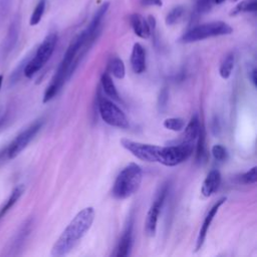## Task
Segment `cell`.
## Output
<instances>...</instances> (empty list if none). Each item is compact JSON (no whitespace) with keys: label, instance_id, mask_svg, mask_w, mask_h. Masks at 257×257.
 I'll return each mask as SVG.
<instances>
[{"label":"cell","instance_id":"17","mask_svg":"<svg viewBox=\"0 0 257 257\" xmlns=\"http://www.w3.org/2000/svg\"><path fill=\"white\" fill-rule=\"evenodd\" d=\"M100 83H101L104 93L107 96L111 97L112 99L119 100V94H118L117 89H116V87L112 81V78L108 72L102 73V75L100 77Z\"/></svg>","mask_w":257,"mask_h":257},{"label":"cell","instance_id":"33","mask_svg":"<svg viewBox=\"0 0 257 257\" xmlns=\"http://www.w3.org/2000/svg\"><path fill=\"white\" fill-rule=\"evenodd\" d=\"M212 133L215 135V136H218L219 133H220V123H219V120L217 117H215L212 121Z\"/></svg>","mask_w":257,"mask_h":257},{"label":"cell","instance_id":"2","mask_svg":"<svg viewBox=\"0 0 257 257\" xmlns=\"http://www.w3.org/2000/svg\"><path fill=\"white\" fill-rule=\"evenodd\" d=\"M142 181V168L136 163L128 164L117 175L112 187V196L118 200L130 198L140 189Z\"/></svg>","mask_w":257,"mask_h":257},{"label":"cell","instance_id":"30","mask_svg":"<svg viewBox=\"0 0 257 257\" xmlns=\"http://www.w3.org/2000/svg\"><path fill=\"white\" fill-rule=\"evenodd\" d=\"M12 0H0V25L6 19L10 8Z\"/></svg>","mask_w":257,"mask_h":257},{"label":"cell","instance_id":"13","mask_svg":"<svg viewBox=\"0 0 257 257\" xmlns=\"http://www.w3.org/2000/svg\"><path fill=\"white\" fill-rule=\"evenodd\" d=\"M109 8V2L108 1H105L103 2L99 7L98 9L95 11V13L93 14L88 26L86 27L85 31L87 33V35L89 37H93V38H96L97 34L99 33V30H100V25H101V21L103 19V17L105 16L107 10Z\"/></svg>","mask_w":257,"mask_h":257},{"label":"cell","instance_id":"16","mask_svg":"<svg viewBox=\"0 0 257 257\" xmlns=\"http://www.w3.org/2000/svg\"><path fill=\"white\" fill-rule=\"evenodd\" d=\"M200 126H201L200 118H199V116L197 114H194L191 117V119L188 122V124L185 126V132H184V136H183L182 142L194 145V143L197 140Z\"/></svg>","mask_w":257,"mask_h":257},{"label":"cell","instance_id":"28","mask_svg":"<svg viewBox=\"0 0 257 257\" xmlns=\"http://www.w3.org/2000/svg\"><path fill=\"white\" fill-rule=\"evenodd\" d=\"M213 0H197L195 13L197 15H203L208 13L213 5Z\"/></svg>","mask_w":257,"mask_h":257},{"label":"cell","instance_id":"35","mask_svg":"<svg viewBox=\"0 0 257 257\" xmlns=\"http://www.w3.org/2000/svg\"><path fill=\"white\" fill-rule=\"evenodd\" d=\"M225 0H213V2L215 3V4H221V3H223Z\"/></svg>","mask_w":257,"mask_h":257},{"label":"cell","instance_id":"19","mask_svg":"<svg viewBox=\"0 0 257 257\" xmlns=\"http://www.w3.org/2000/svg\"><path fill=\"white\" fill-rule=\"evenodd\" d=\"M197 146H196V161L197 163L203 162L206 157V131L204 124L201 123L199 134L197 137Z\"/></svg>","mask_w":257,"mask_h":257},{"label":"cell","instance_id":"14","mask_svg":"<svg viewBox=\"0 0 257 257\" xmlns=\"http://www.w3.org/2000/svg\"><path fill=\"white\" fill-rule=\"evenodd\" d=\"M130 24L137 36L143 39H147L151 36V27L148 20L139 13H133L130 15Z\"/></svg>","mask_w":257,"mask_h":257},{"label":"cell","instance_id":"15","mask_svg":"<svg viewBox=\"0 0 257 257\" xmlns=\"http://www.w3.org/2000/svg\"><path fill=\"white\" fill-rule=\"evenodd\" d=\"M221 184V174L218 170H212L209 172L207 177L205 178L202 188H201V193L204 197H210L216 191L219 189V186Z\"/></svg>","mask_w":257,"mask_h":257},{"label":"cell","instance_id":"27","mask_svg":"<svg viewBox=\"0 0 257 257\" xmlns=\"http://www.w3.org/2000/svg\"><path fill=\"white\" fill-rule=\"evenodd\" d=\"M211 154L216 161L225 162L228 159V151L222 145H214L211 149Z\"/></svg>","mask_w":257,"mask_h":257},{"label":"cell","instance_id":"34","mask_svg":"<svg viewBox=\"0 0 257 257\" xmlns=\"http://www.w3.org/2000/svg\"><path fill=\"white\" fill-rule=\"evenodd\" d=\"M249 78L254 86H256V68H253L249 72Z\"/></svg>","mask_w":257,"mask_h":257},{"label":"cell","instance_id":"36","mask_svg":"<svg viewBox=\"0 0 257 257\" xmlns=\"http://www.w3.org/2000/svg\"><path fill=\"white\" fill-rule=\"evenodd\" d=\"M2 81H3V76L0 74V87H1V85H2Z\"/></svg>","mask_w":257,"mask_h":257},{"label":"cell","instance_id":"10","mask_svg":"<svg viewBox=\"0 0 257 257\" xmlns=\"http://www.w3.org/2000/svg\"><path fill=\"white\" fill-rule=\"evenodd\" d=\"M226 201V197H222L220 198L212 207L211 209L209 210L208 214L206 215L205 219H204V222L200 228V231H199V234H198V238H197V241H196V251H199L204 242H205V239H206V236H207V233H208V230H209V227L214 219V217L216 216L219 208L224 204V202Z\"/></svg>","mask_w":257,"mask_h":257},{"label":"cell","instance_id":"3","mask_svg":"<svg viewBox=\"0 0 257 257\" xmlns=\"http://www.w3.org/2000/svg\"><path fill=\"white\" fill-rule=\"evenodd\" d=\"M232 32L233 28L228 23L223 21H213L196 25L190 28L187 32H185L182 35L180 40L184 43H191L211 37L228 35Z\"/></svg>","mask_w":257,"mask_h":257},{"label":"cell","instance_id":"32","mask_svg":"<svg viewBox=\"0 0 257 257\" xmlns=\"http://www.w3.org/2000/svg\"><path fill=\"white\" fill-rule=\"evenodd\" d=\"M141 4L143 6H158L161 7L163 5L162 0H141Z\"/></svg>","mask_w":257,"mask_h":257},{"label":"cell","instance_id":"1","mask_svg":"<svg viewBox=\"0 0 257 257\" xmlns=\"http://www.w3.org/2000/svg\"><path fill=\"white\" fill-rule=\"evenodd\" d=\"M94 215L92 207H86L78 212L55 241L51 249V255L60 257L68 254L90 229Z\"/></svg>","mask_w":257,"mask_h":257},{"label":"cell","instance_id":"21","mask_svg":"<svg viewBox=\"0 0 257 257\" xmlns=\"http://www.w3.org/2000/svg\"><path fill=\"white\" fill-rule=\"evenodd\" d=\"M234 63H235L234 54L232 52L226 54V56L223 58L219 67V73L223 79H228L230 77L234 69Z\"/></svg>","mask_w":257,"mask_h":257},{"label":"cell","instance_id":"18","mask_svg":"<svg viewBox=\"0 0 257 257\" xmlns=\"http://www.w3.org/2000/svg\"><path fill=\"white\" fill-rule=\"evenodd\" d=\"M24 190H25V188L23 185H18L13 189V191H12L11 195L9 196L8 200L6 201V203L0 208V219L2 217H4V215L15 205V203L19 200V198L24 193Z\"/></svg>","mask_w":257,"mask_h":257},{"label":"cell","instance_id":"9","mask_svg":"<svg viewBox=\"0 0 257 257\" xmlns=\"http://www.w3.org/2000/svg\"><path fill=\"white\" fill-rule=\"evenodd\" d=\"M20 32V19L18 16H15L11 21L6 36L3 39V42L0 47V57L5 58L15 47Z\"/></svg>","mask_w":257,"mask_h":257},{"label":"cell","instance_id":"26","mask_svg":"<svg viewBox=\"0 0 257 257\" xmlns=\"http://www.w3.org/2000/svg\"><path fill=\"white\" fill-rule=\"evenodd\" d=\"M163 125L170 131L180 132L185 127V120L181 117H168L164 120Z\"/></svg>","mask_w":257,"mask_h":257},{"label":"cell","instance_id":"12","mask_svg":"<svg viewBox=\"0 0 257 257\" xmlns=\"http://www.w3.org/2000/svg\"><path fill=\"white\" fill-rule=\"evenodd\" d=\"M132 69L136 74H142L147 68L146 50L141 43H135L131 54Z\"/></svg>","mask_w":257,"mask_h":257},{"label":"cell","instance_id":"4","mask_svg":"<svg viewBox=\"0 0 257 257\" xmlns=\"http://www.w3.org/2000/svg\"><path fill=\"white\" fill-rule=\"evenodd\" d=\"M57 43V34L55 32L49 33L38 46L34 56L26 62L23 68L24 75L31 78L36 72H38L45 63L50 59Z\"/></svg>","mask_w":257,"mask_h":257},{"label":"cell","instance_id":"31","mask_svg":"<svg viewBox=\"0 0 257 257\" xmlns=\"http://www.w3.org/2000/svg\"><path fill=\"white\" fill-rule=\"evenodd\" d=\"M168 98H169V93L166 88H163L162 91L160 92L159 95V100H158V106L160 110H164L167 106L168 103Z\"/></svg>","mask_w":257,"mask_h":257},{"label":"cell","instance_id":"5","mask_svg":"<svg viewBox=\"0 0 257 257\" xmlns=\"http://www.w3.org/2000/svg\"><path fill=\"white\" fill-rule=\"evenodd\" d=\"M119 143L125 150L131 152L135 157H137L142 161H146L149 163L163 164L165 147L150 145V144H143V143L135 142L128 139H121Z\"/></svg>","mask_w":257,"mask_h":257},{"label":"cell","instance_id":"23","mask_svg":"<svg viewBox=\"0 0 257 257\" xmlns=\"http://www.w3.org/2000/svg\"><path fill=\"white\" fill-rule=\"evenodd\" d=\"M30 226H31L30 221H26V223L23 224V226L21 227L20 231L17 233V235L15 236L14 240L12 241V244H11V247H10V250H11V251L18 250L19 248H21L22 244L24 243V240L26 239L27 235L29 234Z\"/></svg>","mask_w":257,"mask_h":257},{"label":"cell","instance_id":"37","mask_svg":"<svg viewBox=\"0 0 257 257\" xmlns=\"http://www.w3.org/2000/svg\"><path fill=\"white\" fill-rule=\"evenodd\" d=\"M231 2H236V1H238V0H230Z\"/></svg>","mask_w":257,"mask_h":257},{"label":"cell","instance_id":"8","mask_svg":"<svg viewBox=\"0 0 257 257\" xmlns=\"http://www.w3.org/2000/svg\"><path fill=\"white\" fill-rule=\"evenodd\" d=\"M43 120L39 119L34 121L31 125H29L27 128H25L22 133H20L8 146L6 154L8 159H14L16 158L33 140V138L37 135V133L42 127Z\"/></svg>","mask_w":257,"mask_h":257},{"label":"cell","instance_id":"25","mask_svg":"<svg viewBox=\"0 0 257 257\" xmlns=\"http://www.w3.org/2000/svg\"><path fill=\"white\" fill-rule=\"evenodd\" d=\"M184 13H185V8L183 6L178 5V6L174 7L166 16V24L174 25V24L178 23L184 16Z\"/></svg>","mask_w":257,"mask_h":257},{"label":"cell","instance_id":"20","mask_svg":"<svg viewBox=\"0 0 257 257\" xmlns=\"http://www.w3.org/2000/svg\"><path fill=\"white\" fill-rule=\"evenodd\" d=\"M108 73H111L115 78L122 79L125 75V67L123 61L118 57H112L107 63Z\"/></svg>","mask_w":257,"mask_h":257},{"label":"cell","instance_id":"24","mask_svg":"<svg viewBox=\"0 0 257 257\" xmlns=\"http://www.w3.org/2000/svg\"><path fill=\"white\" fill-rule=\"evenodd\" d=\"M45 8H46V0H39L30 16L29 24L31 26H35L41 21V18L45 12Z\"/></svg>","mask_w":257,"mask_h":257},{"label":"cell","instance_id":"6","mask_svg":"<svg viewBox=\"0 0 257 257\" xmlns=\"http://www.w3.org/2000/svg\"><path fill=\"white\" fill-rule=\"evenodd\" d=\"M98 112L101 119L110 126L127 128L130 123L123 111L112 101L104 97L98 98Z\"/></svg>","mask_w":257,"mask_h":257},{"label":"cell","instance_id":"7","mask_svg":"<svg viewBox=\"0 0 257 257\" xmlns=\"http://www.w3.org/2000/svg\"><path fill=\"white\" fill-rule=\"evenodd\" d=\"M168 190H169V185L166 183L157 192V195L148 211L147 218L145 221V233L149 237H154L156 235L159 215L164 206V203L168 194Z\"/></svg>","mask_w":257,"mask_h":257},{"label":"cell","instance_id":"11","mask_svg":"<svg viewBox=\"0 0 257 257\" xmlns=\"http://www.w3.org/2000/svg\"><path fill=\"white\" fill-rule=\"evenodd\" d=\"M133 229H134V218L131 217L118 241L115 252L113 254L114 256L126 257L131 254V250L133 247Z\"/></svg>","mask_w":257,"mask_h":257},{"label":"cell","instance_id":"29","mask_svg":"<svg viewBox=\"0 0 257 257\" xmlns=\"http://www.w3.org/2000/svg\"><path fill=\"white\" fill-rule=\"evenodd\" d=\"M256 167L251 168L249 171L244 173L241 177V180L244 184H255L257 181V174H256Z\"/></svg>","mask_w":257,"mask_h":257},{"label":"cell","instance_id":"22","mask_svg":"<svg viewBox=\"0 0 257 257\" xmlns=\"http://www.w3.org/2000/svg\"><path fill=\"white\" fill-rule=\"evenodd\" d=\"M257 11V0H242L240 1L231 11L230 15L235 16L244 12H256Z\"/></svg>","mask_w":257,"mask_h":257}]
</instances>
